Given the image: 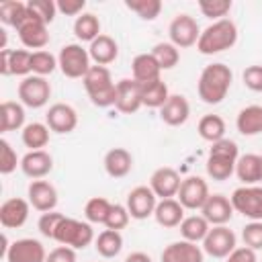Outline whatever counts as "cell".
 <instances>
[{
	"label": "cell",
	"mask_w": 262,
	"mask_h": 262,
	"mask_svg": "<svg viewBox=\"0 0 262 262\" xmlns=\"http://www.w3.org/2000/svg\"><path fill=\"white\" fill-rule=\"evenodd\" d=\"M231 80H233V74H231L229 66H225L221 61L205 66L199 76V82H196L199 98L205 104H219L227 96V92L231 88Z\"/></svg>",
	"instance_id": "1"
},
{
	"label": "cell",
	"mask_w": 262,
	"mask_h": 262,
	"mask_svg": "<svg viewBox=\"0 0 262 262\" xmlns=\"http://www.w3.org/2000/svg\"><path fill=\"white\" fill-rule=\"evenodd\" d=\"M237 41V27L229 18H221L211 23L207 29L201 31V37L196 41V49L203 55H215L225 49H231Z\"/></svg>",
	"instance_id": "2"
},
{
	"label": "cell",
	"mask_w": 262,
	"mask_h": 262,
	"mask_svg": "<svg viewBox=\"0 0 262 262\" xmlns=\"http://www.w3.org/2000/svg\"><path fill=\"white\" fill-rule=\"evenodd\" d=\"M88 98L98 108L115 106L117 100V82H113L111 70L106 66H92L88 74L82 78Z\"/></svg>",
	"instance_id": "3"
},
{
	"label": "cell",
	"mask_w": 262,
	"mask_h": 262,
	"mask_svg": "<svg viewBox=\"0 0 262 262\" xmlns=\"http://www.w3.org/2000/svg\"><path fill=\"white\" fill-rule=\"evenodd\" d=\"M239 158V147L233 139H219L211 143L209 156H207V174L209 178L223 182L231 174H235V162Z\"/></svg>",
	"instance_id": "4"
},
{
	"label": "cell",
	"mask_w": 262,
	"mask_h": 262,
	"mask_svg": "<svg viewBox=\"0 0 262 262\" xmlns=\"http://www.w3.org/2000/svg\"><path fill=\"white\" fill-rule=\"evenodd\" d=\"M53 239L59 246H68L74 250H84L86 246H90L96 237H94V229L88 221H80L74 217H63L55 229Z\"/></svg>",
	"instance_id": "5"
},
{
	"label": "cell",
	"mask_w": 262,
	"mask_h": 262,
	"mask_svg": "<svg viewBox=\"0 0 262 262\" xmlns=\"http://www.w3.org/2000/svg\"><path fill=\"white\" fill-rule=\"evenodd\" d=\"M57 66L66 78H84L88 74L90 66V53L80 43H68L57 53Z\"/></svg>",
	"instance_id": "6"
},
{
	"label": "cell",
	"mask_w": 262,
	"mask_h": 262,
	"mask_svg": "<svg viewBox=\"0 0 262 262\" xmlns=\"http://www.w3.org/2000/svg\"><path fill=\"white\" fill-rule=\"evenodd\" d=\"M233 211L250 221H262V186H239L229 196Z\"/></svg>",
	"instance_id": "7"
},
{
	"label": "cell",
	"mask_w": 262,
	"mask_h": 262,
	"mask_svg": "<svg viewBox=\"0 0 262 262\" xmlns=\"http://www.w3.org/2000/svg\"><path fill=\"white\" fill-rule=\"evenodd\" d=\"M18 98L23 106L29 108H41L51 98V84L43 76H27L23 82H18Z\"/></svg>",
	"instance_id": "8"
},
{
	"label": "cell",
	"mask_w": 262,
	"mask_h": 262,
	"mask_svg": "<svg viewBox=\"0 0 262 262\" xmlns=\"http://www.w3.org/2000/svg\"><path fill=\"white\" fill-rule=\"evenodd\" d=\"M4 258L6 262H45L47 252L39 239L20 237L8 244V239L4 237Z\"/></svg>",
	"instance_id": "9"
},
{
	"label": "cell",
	"mask_w": 262,
	"mask_h": 262,
	"mask_svg": "<svg viewBox=\"0 0 262 262\" xmlns=\"http://www.w3.org/2000/svg\"><path fill=\"white\" fill-rule=\"evenodd\" d=\"M168 35H170V43L176 45L178 49H186L196 45L199 37H201V29L194 16L180 12L172 18L170 27H168Z\"/></svg>",
	"instance_id": "10"
},
{
	"label": "cell",
	"mask_w": 262,
	"mask_h": 262,
	"mask_svg": "<svg viewBox=\"0 0 262 262\" xmlns=\"http://www.w3.org/2000/svg\"><path fill=\"white\" fill-rule=\"evenodd\" d=\"M201 248L211 258H227L237 248V239H235V233L227 225H213L207 237L203 239Z\"/></svg>",
	"instance_id": "11"
},
{
	"label": "cell",
	"mask_w": 262,
	"mask_h": 262,
	"mask_svg": "<svg viewBox=\"0 0 262 262\" xmlns=\"http://www.w3.org/2000/svg\"><path fill=\"white\" fill-rule=\"evenodd\" d=\"M209 194H211L209 186L201 176H188V178H182V184H180V190H178L176 199L180 201V205L184 209L201 211L203 205L207 203Z\"/></svg>",
	"instance_id": "12"
},
{
	"label": "cell",
	"mask_w": 262,
	"mask_h": 262,
	"mask_svg": "<svg viewBox=\"0 0 262 262\" xmlns=\"http://www.w3.org/2000/svg\"><path fill=\"white\" fill-rule=\"evenodd\" d=\"M16 33H18L20 43H23L27 49H37V51H41V49L49 43L47 25H45L41 18H37L35 14H31V10H29L27 18L18 25Z\"/></svg>",
	"instance_id": "13"
},
{
	"label": "cell",
	"mask_w": 262,
	"mask_h": 262,
	"mask_svg": "<svg viewBox=\"0 0 262 262\" xmlns=\"http://www.w3.org/2000/svg\"><path fill=\"white\" fill-rule=\"evenodd\" d=\"M158 205V196L149 186H135L133 190H129L127 194V211L131 215V219H147L149 215H154Z\"/></svg>",
	"instance_id": "14"
},
{
	"label": "cell",
	"mask_w": 262,
	"mask_h": 262,
	"mask_svg": "<svg viewBox=\"0 0 262 262\" xmlns=\"http://www.w3.org/2000/svg\"><path fill=\"white\" fill-rule=\"evenodd\" d=\"M143 106L141 100V84L133 78H123L117 82V100L115 108L123 115H133Z\"/></svg>",
	"instance_id": "15"
},
{
	"label": "cell",
	"mask_w": 262,
	"mask_h": 262,
	"mask_svg": "<svg viewBox=\"0 0 262 262\" xmlns=\"http://www.w3.org/2000/svg\"><path fill=\"white\" fill-rule=\"evenodd\" d=\"M45 123L53 133H72L78 127V113L74 106L66 104V102H55L49 106L47 115H45Z\"/></svg>",
	"instance_id": "16"
},
{
	"label": "cell",
	"mask_w": 262,
	"mask_h": 262,
	"mask_svg": "<svg viewBox=\"0 0 262 262\" xmlns=\"http://www.w3.org/2000/svg\"><path fill=\"white\" fill-rule=\"evenodd\" d=\"M33 51L29 49H4L0 51V74L2 76H29Z\"/></svg>",
	"instance_id": "17"
},
{
	"label": "cell",
	"mask_w": 262,
	"mask_h": 262,
	"mask_svg": "<svg viewBox=\"0 0 262 262\" xmlns=\"http://www.w3.org/2000/svg\"><path fill=\"white\" fill-rule=\"evenodd\" d=\"M180 184H182L180 174L170 166L158 168L149 178V188L156 192L158 199H174L180 190Z\"/></svg>",
	"instance_id": "18"
},
{
	"label": "cell",
	"mask_w": 262,
	"mask_h": 262,
	"mask_svg": "<svg viewBox=\"0 0 262 262\" xmlns=\"http://www.w3.org/2000/svg\"><path fill=\"white\" fill-rule=\"evenodd\" d=\"M29 211H31V203L20 199V196H12L6 199L0 205V225L4 229H18L27 223L29 219Z\"/></svg>",
	"instance_id": "19"
},
{
	"label": "cell",
	"mask_w": 262,
	"mask_h": 262,
	"mask_svg": "<svg viewBox=\"0 0 262 262\" xmlns=\"http://www.w3.org/2000/svg\"><path fill=\"white\" fill-rule=\"evenodd\" d=\"M27 196L33 209L41 211V213H49L55 211L57 205V190L51 182L47 180H33L27 188Z\"/></svg>",
	"instance_id": "20"
},
{
	"label": "cell",
	"mask_w": 262,
	"mask_h": 262,
	"mask_svg": "<svg viewBox=\"0 0 262 262\" xmlns=\"http://www.w3.org/2000/svg\"><path fill=\"white\" fill-rule=\"evenodd\" d=\"M162 262H205V252L201 246L186 242V239H178L168 244L162 250L160 256Z\"/></svg>",
	"instance_id": "21"
},
{
	"label": "cell",
	"mask_w": 262,
	"mask_h": 262,
	"mask_svg": "<svg viewBox=\"0 0 262 262\" xmlns=\"http://www.w3.org/2000/svg\"><path fill=\"white\" fill-rule=\"evenodd\" d=\"M20 170L25 176H29L31 180H41L45 178L51 170H53V158L49 151L45 149H35V151H27L20 158Z\"/></svg>",
	"instance_id": "22"
},
{
	"label": "cell",
	"mask_w": 262,
	"mask_h": 262,
	"mask_svg": "<svg viewBox=\"0 0 262 262\" xmlns=\"http://www.w3.org/2000/svg\"><path fill=\"white\" fill-rule=\"evenodd\" d=\"M233 205L225 194H209L207 203L201 209V215L209 221V225H225L233 217Z\"/></svg>",
	"instance_id": "23"
},
{
	"label": "cell",
	"mask_w": 262,
	"mask_h": 262,
	"mask_svg": "<svg viewBox=\"0 0 262 262\" xmlns=\"http://www.w3.org/2000/svg\"><path fill=\"white\" fill-rule=\"evenodd\" d=\"M188 117H190V104H188L186 96H182V94H170L166 104L160 108V119L170 127L184 125L188 121Z\"/></svg>",
	"instance_id": "24"
},
{
	"label": "cell",
	"mask_w": 262,
	"mask_h": 262,
	"mask_svg": "<svg viewBox=\"0 0 262 262\" xmlns=\"http://www.w3.org/2000/svg\"><path fill=\"white\" fill-rule=\"evenodd\" d=\"M154 219L158 225H162L166 229L178 227L184 219V207L180 205L178 199H160L156 205V211H154Z\"/></svg>",
	"instance_id": "25"
},
{
	"label": "cell",
	"mask_w": 262,
	"mask_h": 262,
	"mask_svg": "<svg viewBox=\"0 0 262 262\" xmlns=\"http://www.w3.org/2000/svg\"><path fill=\"white\" fill-rule=\"evenodd\" d=\"M104 172L111 178H123L133 168V156L125 147H113L104 154Z\"/></svg>",
	"instance_id": "26"
},
{
	"label": "cell",
	"mask_w": 262,
	"mask_h": 262,
	"mask_svg": "<svg viewBox=\"0 0 262 262\" xmlns=\"http://www.w3.org/2000/svg\"><path fill=\"white\" fill-rule=\"evenodd\" d=\"M90 59L94 61V66H108L117 59L119 55V45L111 35H98L90 47H88Z\"/></svg>",
	"instance_id": "27"
},
{
	"label": "cell",
	"mask_w": 262,
	"mask_h": 262,
	"mask_svg": "<svg viewBox=\"0 0 262 262\" xmlns=\"http://www.w3.org/2000/svg\"><path fill=\"white\" fill-rule=\"evenodd\" d=\"M235 176L244 182V186L262 182V158L258 154L239 156L235 162Z\"/></svg>",
	"instance_id": "28"
},
{
	"label": "cell",
	"mask_w": 262,
	"mask_h": 262,
	"mask_svg": "<svg viewBox=\"0 0 262 262\" xmlns=\"http://www.w3.org/2000/svg\"><path fill=\"white\" fill-rule=\"evenodd\" d=\"M235 127L244 137H254L262 133V104L244 106L235 117Z\"/></svg>",
	"instance_id": "29"
},
{
	"label": "cell",
	"mask_w": 262,
	"mask_h": 262,
	"mask_svg": "<svg viewBox=\"0 0 262 262\" xmlns=\"http://www.w3.org/2000/svg\"><path fill=\"white\" fill-rule=\"evenodd\" d=\"M131 72H133V80L135 82L147 84V82L160 80L162 68L158 66V61H156V57L151 53H139L131 61Z\"/></svg>",
	"instance_id": "30"
},
{
	"label": "cell",
	"mask_w": 262,
	"mask_h": 262,
	"mask_svg": "<svg viewBox=\"0 0 262 262\" xmlns=\"http://www.w3.org/2000/svg\"><path fill=\"white\" fill-rule=\"evenodd\" d=\"M25 127V106L14 100H4L0 104V131H16Z\"/></svg>",
	"instance_id": "31"
},
{
	"label": "cell",
	"mask_w": 262,
	"mask_h": 262,
	"mask_svg": "<svg viewBox=\"0 0 262 262\" xmlns=\"http://www.w3.org/2000/svg\"><path fill=\"white\" fill-rule=\"evenodd\" d=\"M49 127L47 123H39V121H33L29 125L23 127L20 131V139L25 143V147H29V151H35V149H43L47 143H49Z\"/></svg>",
	"instance_id": "32"
},
{
	"label": "cell",
	"mask_w": 262,
	"mask_h": 262,
	"mask_svg": "<svg viewBox=\"0 0 262 262\" xmlns=\"http://www.w3.org/2000/svg\"><path fill=\"white\" fill-rule=\"evenodd\" d=\"M178 227H180V235H182V239L192 242V244L203 242V239L207 237L209 229H211L209 221H207L203 215H188V217L182 219V223H180Z\"/></svg>",
	"instance_id": "33"
},
{
	"label": "cell",
	"mask_w": 262,
	"mask_h": 262,
	"mask_svg": "<svg viewBox=\"0 0 262 262\" xmlns=\"http://www.w3.org/2000/svg\"><path fill=\"white\" fill-rule=\"evenodd\" d=\"M168 98H170V92H168L166 82H162V78L160 80H154V82H147V84H141V100H143V106L162 108Z\"/></svg>",
	"instance_id": "34"
},
{
	"label": "cell",
	"mask_w": 262,
	"mask_h": 262,
	"mask_svg": "<svg viewBox=\"0 0 262 262\" xmlns=\"http://www.w3.org/2000/svg\"><path fill=\"white\" fill-rule=\"evenodd\" d=\"M94 248L102 258H115L119 256V252L123 250V235L121 231L115 229H104L96 235L94 239Z\"/></svg>",
	"instance_id": "35"
},
{
	"label": "cell",
	"mask_w": 262,
	"mask_h": 262,
	"mask_svg": "<svg viewBox=\"0 0 262 262\" xmlns=\"http://www.w3.org/2000/svg\"><path fill=\"white\" fill-rule=\"evenodd\" d=\"M74 35L78 37V41H88L92 43L100 33V20L96 14L92 12H82L76 20H74Z\"/></svg>",
	"instance_id": "36"
},
{
	"label": "cell",
	"mask_w": 262,
	"mask_h": 262,
	"mask_svg": "<svg viewBox=\"0 0 262 262\" xmlns=\"http://www.w3.org/2000/svg\"><path fill=\"white\" fill-rule=\"evenodd\" d=\"M196 131L205 141L215 143V141L225 137V121L219 115H205V117H201Z\"/></svg>",
	"instance_id": "37"
},
{
	"label": "cell",
	"mask_w": 262,
	"mask_h": 262,
	"mask_svg": "<svg viewBox=\"0 0 262 262\" xmlns=\"http://www.w3.org/2000/svg\"><path fill=\"white\" fill-rule=\"evenodd\" d=\"M27 14H29L27 2H20V0H6V2L0 4V23H2V25H8V27L18 29V25L27 18Z\"/></svg>",
	"instance_id": "38"
},
{
	"label": "cell",
	"mask_w": 262,
	"mask_h": 262,
	"mask_svg": "<svg viewBox=\"0 0 262 262\" xmlns=\"http://www.w3.org/2000/svg\"><path fill=\"white\" fill-rule=\"evenodd\" d=\"M149 53L156 57V61H158V66H160L162 70H172V68L178 66V61H180V51H178V47L172 45L170 41L156 43Z\"/></svg>",
	"instance_id": "39"
},
{
	"label": "cell",
	"mask_w": 262,
	"mask_h": 262,
	"mask_svg": "<svg viewBox=\"0 0 262 262\" xmlns=\"http://www.w3.org/2000/svg\"><path fill=\"white\" fill-rule=\"evenodd\" d=\"M111 207H113V203L108 199H104V196H92L84 205V217H86L88 223H102L104 225V221H106V217L111 213Z\"/></svg>",
	"instance_id": "40"
},
{
	"label": "cell",
	"mask_w": 262,
	"mask_h": 262,
	"mask_svg": "<svg viewBox=\"0 0 262 262\" xmlns=\"http://www.w3.org/2000/svg\"><path fill=\"white\" fill-rule=\"evenodd\" d=\"M125 6L135 12L141 20H156L162 12L160 0H125Z\"/></svg>",
	"instance_id": "41"
},
{
	"label": "cell",
	"mask_w": 262,
	"mask_h": 262,
	"mask_svg": "<svg viewBox=\"0 0 262 262\" xmlns=\"http://www.w3.org/2000/svg\"><path fill=\"white\" fill-rule=\"evenodd\" d=\"M55 68H59V66H57V57H55L53 53H49V51H45V49H41V51H33V57H31V70H33L35 76H43V78H45V76L53 74Z\"/></svg>",
	"instance_id": "42"
},
{
	"label": "cell",
	"mask_w": 262,
	"mask_h": 262,
	"mask_svg": "<svg viewBox=\"0 0 262 262\" xmlns=\"http://www.w3.org/2000/svg\"><path fill=\"white\" fill-rule=\"evenodd\" d=\"M199 10L203 12V16L215 23L231 10V0H199Z\"/></svg>",
	"instance_id": "43"
},
{
	"label": "cell",
	"mask_w": 262,
	"mask_h": 262,
	"mask_svg": "<svg viewBox=\"0 0 262 262\" xmlns=\"http://www.w3.org/2000/svg\"><path fill=\"white\" fill-rule=\"evenodd\" d=\"M31 14H35L37 18H41L45 25L53 23L55 14H57V4L53 0H29L27 2Z\"/></svg>",
	"instance_id": "44"
},
{
	"label": "cell",
	"mask_w": 262,
	"mask_h": 262,
	"mask_svg": "<svg viewBox=\"0 0 262 262\" xmlns=\"http://www.w3.org/2000/svg\"><path fill=\"white\" fill-rule=\"evenodd\" d=\"M129 219H131V215H129L127 207H125V205L115 203V205L111 207V213H108L106 221H104V227H106V229L121 231V229H125V227L129 225Z\"/></svg>",
	"instance_id": "45"
},
{
	"label": "cell",
	"mask_w": 262,
	"mask_h": 262,
	"mask_svg": "<svg viewBox=\"0 0 262 262\" xmlns=\"http://www.w3.org/2000/svg\"><path fill=\"white\" fill-rule=\"evenodd\" d=\"M16 166H20L16 151L12 149V145L6 139H0V174H12L16 170Z\"/></svg>",
	"instance_id": "46"
},
{
	"label": "cell",
	"mask_w": 262,
	"mask_h": 262,
	"mask_svg": "<svg viewBox=\"0 0 262 262\" xmlns=\"http://www.w3.org/2000/svg\"><path fill=\"white\" fill-rule=\"evenodd\" d=\"M242 239H244V246L252 248L254 252L262 250V221L246 223L244 229H242Z\"/></svg>",
	"instance_id": "47"
},
{
	"label": "cell",
	"mask_w": 262,
	"mask_h": 262,
	"mask_svg": "<svg viewBox=\"0 0 262 262\" xmlns=\"http://www.w3.org/2000/svg\"><path fill=\"white\" fill-rule=\"evenodd\" d=\"M63 217H66V215H61V213H57V211L43 213V215L39 217V221H37V229L41 231V235H43V237L53 239L55 229H57V225H59V221H61Z\"/></svg>",
	"instance_id": "48"
},
{
	"label": "cell",
	"mask_w": 262,
	"mask_h": 262,
	"mask_svg": "<svg viewBox=\"0 0 262 262\" xmlns=\"http://www.w3.org/2000/svg\"><path fill=\"white\" fill-rule=\"evenodd\" d=\"M244 86L252 92H262V66H248L242 74Z\"/></svg>",
	"instance_id": "49"
},
{
	"label": "cell",
	"mask_w": 262,
	"mask_h": 262,
	"mask_svg": "<svg viewBox=\"0 0 262 262\" xmlns=\"http://www.w3.org/2000/svg\"><path fill=\"white\" fill-rule=\"evenodd\" d=\"M55 4H57V12H61L66 16H76V18L86 8V0H59Z\"/></svg>",
	"instance_id": "50"
},
{
	"label": "cell",
	"mask_w": 262,
	"mask_h": 262,
	"mask_svg": "<svg viewBox=\"0 0 262 262\" xmlns=\"http://www.w3.org/2000/svg\"><path fill=\"white\" fill-rule=\"evenodd\" d=\"M45 262H76V250L68 246H57L47 254Z\"/></svg>",
	"instance_id": "51"
},
{
	"label": "cell",
	"mask_w": 262,
	"mask_h": 262,
	"mask_svg": "<svg viewBox=\"0 0 262 262\" xmlns=\"http://www.w3.org/2000/svg\"><path fill=\"white\" fill-rule=\"evenodd\" d=\"M225 262H258V258H256V252H254L252 248L242 246V248H235V250L225 258Z\"/></svg>",
	"instance_id": "52"
},
{
	"label": "cell",
	"mask_w": 262,
	"mask_h": 262,
	"mask_svg": "<svg viewBox=\"0 0 262 262\" xmlns=\"http://www.w3.org/2000/svg\"><path fill=\"white\" fill-rule=\"evenodd\" d=\"M125 262H151V258H149L145 252H131V254L125 258Z\"/></svg>",
	"instance_id": "53"
},
{
	"label": "cell",
	"mask_w": 262,
	"mask_h": 262,
	"mask_svg": "<svg viewBox=\"0 0 262 262\" xmlns=\"http://www.w3.org/2000/svg\"><path fill=\"white\" fill-rule=\"evenodd\" d=\"M260 158H262V154H260Z\"/></svg>",
	"instance_id": "54"
},
{
	"label": "cell",
	"mask_w": 262,
	"mask_h": 262,
	"mask_svg": "<svg viewBox=\"0 0 262 262\" xmlns=\"http://www.w3.org/2000/svg\"><path fill=\"white\" fill-rule=\"evenodd\" d=\"M260 262H262V260H260Z\"/></svg>",
	"instance_id": "55"
}]
</instances>
